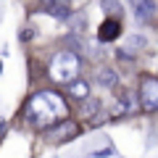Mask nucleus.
<instances>
[{"instance_id": "obj_4", "label": "nucleus", "mask_w": 158, "mask_h": 158, "mask_svg": "<svg viewBox=\"0 0 158 158\" xmlns=\"http://www.w3.org/2000/svg\"><path fill=\"white\" fill-rule=\"evenodd\" d=\"M79 132H82V129H79V124H77V121L66 118V121L56 124L53 129L42 132V135H45V140L50 142V145H61V142H69V140H74V137H77Z\"/></svg>"}, {"instance_id": "obj_6", "label": "nucleus", "mask_w": 158, "mask_h": 158, "mask_svg": "<svg viewBox=\"0 0 158 158\" xmlns=\"http://www.w3.org/2000/svg\"><path fill=\"white\" fill-rule=\"evenodd\" d=\"M66 95L74 98V100H82V103H85L87 98H90V82H87V79H82V77L74 79L71 85L66 87Z\"/></svg>"}, {"instance_id": "obj_2", "label": "nucleus", "mask_w": 158, "mask_h": 158, "mask_svg": "<svg viewBox=\"0 0 158 158\" xmlns=\"http://www.w3.org/2000/svg\"><path fill=\"white\" fill-rule=\"evenodd\" d=\"M79 71H82V56L71 50H58L53 53V58L48 61V77L56 82V85H63L69 87L74 79H79Z\"/></svg>"}, {"instance_id": "obj_10", "label": "nucleus", "mask_w": 158, "mask_h": 158, "mask_svg": "<svg viewBox=\"0 0 158 158\" xmlns=\"http://www.w3.org/2000/svg\"><path fill=\"white\" fill-rule=\"evenodd\" d=\"M98 111H100V100L98 98H87L85 106H82V118H92Z\"/></svg>"}, {"instance_id": "obj_5", "label": "nucleus", "mask_w": 158, "mask_h": 158, "mask_svg": "<svg viewBox=\"0 0 158 158\" xmlns=\"http://www.w3.org/2000/svg\"><path fill=\"white\" fill-rule=\"evenodd\" d=\"M121 32H124L121 21H118L116 16H108L106 21L98 27V42H100V45H106V42H113V40L121 37Z\"/></svg>"}, {"instance_id": "obj_13", "label": "nucleus", "mask_w": 158, "mask_h": 158, "mask_svg": "<svg viewBox=\"0 0 158 158\" xmlns=\"http://www.w3.org/2000/svg\"><path fill=\"white\" fill-rule=\"evenodd\" d=\"M3 132H6V121H3V118H0V135H3Z\"/></svg>"}, {"instance_id": "obj_1", "label": "nucleus", "mask_w": 158, "mask_h": 158, "mask_svg": "<svg viewBox=\"0 0 158 158\" xmlns=\"http://www.w3.org/2000/svg\"><path fill=\"white\" fill-rule=\"evenodd\" d=\"M69 116H71V106H69L66 95L58 90H37L24 106V118L40 132L53 129Z\"/></svg>"}, {"instance_id": "obj_8", "label": "nucleus", "mask_w": 158, "mask_h": 158, "mask_svg": "<svg viewBox=\"0 0 158 158\" xmlns=\"http://www.w3.org/2000/svg\"><path fill=\"white\" fill-rule=\"evenodd\" d=\"M95 82L103 87V90H116V82H118V77H116V71H113V69L98 66V71H95Z\"/></svg>"}, {"instance_id": "obj_11", "label": "nucleus", "mask_w": 158, "mask_h": 158, "mask_svg": "<svg viewBox=\"0 0 158 158\" xmlns=\"http://www.w3.org/2000/svg\"><path fill=\"white\" fill-rule=\"evenodd\" d=\"M140 48H145V40L142 37H129V50L127 53H129L132 58H135V50H140Z\"/></svg>"}, {"instance_id": "obj_9", "label": "nucleus", "mask_w": 158, "mask_h": 158, "mask_svg": "<svg viewBox=\"0 0 158 158\" xmlns=\"http://www.w3.org/2000/svg\"><path fill=\"white\" fill-rule=\"evenodd\" d=\"M132 11H135L137 21L148 24V21H153V13L158 11V6L156 3H132Z\"/></svg>"}, {"instance_id": "obj_7", "label": "nucleus", "mask_w": 158, "mask_h": 158, "mask_svg": "<svg viewBox=\"0 0 158 158\" xmlns=\"http://www.w3.org/2000/svg\"><path fill=\"white\" fill-rule=\"evenodd\" d=\"M42 11L50 13V16L58 19V21H69L74 8H71V3H45V6H42Z\"/></svg>"}, {"instance_id": "obj_3", "label": "nucleus", "mask_w": 158, "mask_h": 158, "mask_svg": "<svg viewBox=\"0 0 158 158\" xmlns=\"http://www.w3.org/2000/svg\"><path fill=\"white\" fill-rule=\"evenodd\" d=\"M137 103H140V111L158 113V77H153V74H140Z\"/></svg>"}, {"instance_id": "obj_12", "label": "nucleus", "mask_w": 158, "mask_h": 158, "mask_svg": "<svg viewBox=\"0 0 158 158\" xmlns=\"http://www.w3.org/2000/svg\"><path fill=\"white\" fill-rule=\"evenodd\" d=\"M118 8H121L118 3H103V11H118Z\"/></svg>"}]
</instances>
